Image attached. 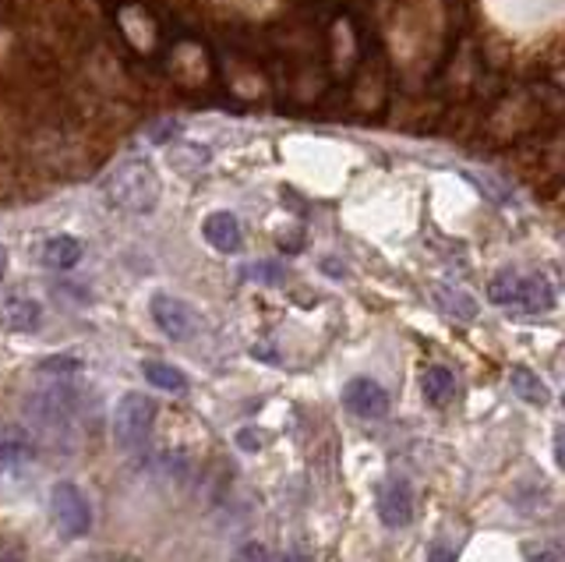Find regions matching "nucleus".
I'll return each mask as SVG.
<instances>
[{
    "label": "nucleus",
    "instance_id": "obj_1",
    "mask_svg": "<svg viewBox=\"0 0 565 562\" xmlns=\"http://www.w3.org/2000/svg\"><path fill=\"white\" fill-rule=\"evenodd\" d=\"M103 195L121 213H135V216L153 213L163 195L159 170L153 167V159L145 156H124L103 177Z\"/></svg>",
    "mask_w": 565,
    "mask_h": 562
},
{
    "label": "nucleus",
    "instance_id": "obj_2",
    "mask_svg": "<svg viewBox=\"0 0 565 562\" xmlns=\"http://www.w3.org/2000/svg\"><path fill=\"white\" fill-rule=\"evenodd\" d=\"M488 301L502 308H519L527 315H541L555 304V287L544 273L505 270L488 284Z\"/></svg>",
    "mask_w": 565,
    "mask_h": 562
},
{
    "label": "nucleus",
    "instance_id": "obj_3",
    "mask_svg": "<svg viewBox=\"0 0 565 562\" xmlns=\"http://www.w3.org/2000/svg\"><path fill=\"white\" fill-rule=\"evenodd\" d=\"M156 425V400L145 393H124L113 410V439L124 453L142 450Z\"/></svg>",
    "mask_w": 565,
    "mask_h": 562
},
{
    "label": "nucleus",
    "instance_id": "obj_4",
    "mask_svg": "<svg viewBox=\"0 0 565 562\" xmlns=\"http://www.w3.org/2000/svg\"><path fill=\"white\" fill-rule=\"evenodd\" d=\"M25 414L36 428H43V432H68L74 425V414H79V396H74V390H68V386L43 390V393L28 396Z\"/></svg>",
    "mask_w": 565,
    "mask_h": 562
},
{
    "label": "nucleus",
    "instance_id": "obj_5",
    "mask_svg": "<svg viewBox=\"0 0 565 562\" xmlns=\"http://www.w3.org/2000/svg\"><path fill=\"white\" fill-rule=\"evenodd\" d=\"M50 510H53V524L61 527L68 538H85L88 527H93V506H88V495L74 481L53 485Z\"/></svg>",
    "mask_w": 565,
    "mask_h": 562
},
{
    "label": "nucleus",
    "instance_id": "obj_6",
    "mask_svg": "<svg viewBox=\"0 0 565 562\" xmlns=\"http://www.w3.org/2000/svg\"><path fill=\"white\" fill-rule=\"evenodd\" d=\"M148 308H153V322L163 330V336L177 339V344H184V339L199 333V315L191 312L188 301L170 298V294H153Z\"/></svg>",
    "mask_w": 565,
    "mask_h": 562
},
{
    "label": "nucleus",
    "instance_id": "obj_7",
    "mask_svg": "<svg viewBox=\"0 0 565 562\" xmlns=\"http://www.w3.org/2000/svg\"><path fill=\"white\" fill-rule=\"evenodd\" d=\"M43 322V304L25 290H4L0 294V325L11 333H33Z\"/></svg>",
    "mask_w": 565,
    "mask_h": 562
},
{
    "label": "nucleus",
    "instance_id": "obj_8",
    "mask_svg": "<svg viewBox=\"0 0 565 562\" xmlns=\"http://www.w3.org/2000/svg\"><path fill=\"white\" fill-rule=\"evenodd\" d=\"M344 404L357 418H385L389 410V393L375 379H350L344 390Z\"/></svg>",
    "mask_w": 565,
    "mask_h": 562
},
{
    "label": "nucleus",
    "instance_id": "obj_9",
    "mask_svg": "<svg viewBox=\"0 0 565 562\" xmlns=\"http://www.w3.org/2000/svg\"><path fill=\"white\" fill-rule=\"evenodd\" d=\"M378 516L385 527H407L413 521V492L407 481H385L378 492Z\"/></svg>",
    "mask_w": 565,
    "mask_h": 562
},
{
    "label": "nucleus",
    "instance_id": "obj_10",
    "mask_svg": "<svg viewBox=\"0 0 565 562\" xmlns=\"http://www.w3.org/2000/svg\"><path fill=\"white\" fill-rule=\"evenodd\" d=\"M202 238L209 241L219 255H233V251H241V244H244L241 219H237L233 213H227V210L209 213L202 219Z\"/></svg>",
    "mask_w": 565,
    "mask_h": 562
},
{
    "label": "nucleus",
    "instance_id": "obj_11",
    "mask_svg": "<svg viewBox=\"0 0 565 562\" xmlns=\"http://www.w3.org/2000/svg\"><path fill=\"white\" fill-rule=\"evenodd\" d=\"M82 255H85V244L74 238V234H53V238L43 244V265H47V270H57V273H68V270H74V265L82 262Z\"/></svg>",
    "mask_w": 565,
    "mask_h": 562
},
{
    "label": "nucleus",
    "instance_id": "obj_12",
    "mask_svg": "<svg viewBox=\"0 0 565 562\" xmlns=\"http://www.w3.org/2000/svg\"><path fill=\"white\" fill-rule=\"evenodd\" d=\"M421 393L431 407H449L456 400V375L445 364H428L421 375Z\"/></svg>",
    "mask_w": 565,
    "mask_h": 562
},
{
    "label": "nucleus",
    "instance_id": "obj_13",
    "mask_svg": "<svg viewBox=\"0 0 565 562\" xmlns=\"http://www.w3.org/2000/svg\"><path fill=\"white\" fill-rule=\"evenodd\" d=\"M435 304L445 315H453L456 322H473L478 319V301L459 287H435Z\"/></svg>",
    "mask_w": 565,
    "mask_h": 562
},
{
    "label": "nucleus",
    "instance_id": "obj_14",
    "mask_svg": "<svg viewBox=\"0 0 565 562\" xmlns=\"http://www.w3.org/2000/svg\"><path fill=\"white\" fill-rule=\"evenodd\" d=\"M142 375L148 379V386H156V390H167V393H184L188 390V375L181 372V368L167 364V361H145Z\"/></svg>",
    "mask_w": 565,
    "mask_h": 562
},
{
    "label": "nucleus",
    "instance_id": "obj_15",
    "mask_svg": "<svg viewBox=\"0 0 565 562\" xmlns=\"http://www.w3.org/2000/svg\"><path fill=\"white\" fill-rule=\"evenodd\" d=\"M513 390L519 400H527L533 407H544L548 404V386L538 379L533 368H513Z\"/></svg>",
    "mask_w": 565,
    "mask_h": 562
},
{
    "label": "nucleus",
    "instance_id": "obj_16",
    "mask_svg": "<svg viewBox=\"0 0 565 562\" xmlns=\"http://www.w3.org/2000/svg\"><path fill=\"white\" fill-rule=\"evenodd\" d=\"M170 167L181 174H199L202 167H209V150L191 145V142H177L170 150Z\"/></svg>",
    "mask_w": 565,
    "mask_h": 562
},
{
    "label": "nucleus",
    "instance_id": "obj_17",
    "mask_svg": "<svg viewBox=\"0 0 565 562\" xmlns=\"http://www.w3.org/2000/svg\"><path fill=\"white\" fill-rule=\"evenodd\" d=\"M524 555H527V562H565V552L555 549V545H544V541H530Z\"/></svg>",
    "mask_w": 565,
    "mask_h": 562
},
{
    "label": "nucleus",
    "instance_id": "obj_18",
    "mask_svg": "<svg viewBox=\"0 0 565 562\" xmlns=\"http://www.w3.org/2000/svg\"><path fill=\"white\" fill-rule=\"evenodd\" d=\"M39 368L43 372H79L82 361L79 358H50V361H43Z\"/></svg>",
    "mask_w": 565,
    "mask_h": 562
},
{
    "label": "nucleus",
    "instance_id": "obj_19",
    "mask_svg": "<svg viewBox=\"0 0 565 562\" xmlns=\"http://www.w3.org/2000/svg\"><path fill=\"white\" fill-rule=\"evenodd\" d=\"M248 273H255L259 279H265V284H279V265H269V262H265V265H251V270Z\"/></svg>",
    "mask_w": 565,
    "mask_h": 562
},
{
    "label": "nucleus",
    "instance_id": "obj_20",
    "mask_svg": "<svg viewBox=\"0 0 565 562\" xmlns=\"http://www.w3.org/2000/svg\"><path fill=\"white\" fill-rule=\"evenodd\" d=\"M237 442H241V450H248V453L262 450V435L251 432V428H244V432H237Z\"/></svg>",
    "mask_w": 565,
    "mask_h": 562
},
{
    "label": "nucleus",
    "instance_id": "obj_21",
    "mask_svg": "<svg viewBox=\"0 0 565 562\" xmlns=\"http://www.w3.org/2000/svg\"><path fill=\"white\" fill-rule=\"evenodd\" d=\"M552 446H555V461H558V467L565 470V428H555Z\"/></svg>",
    "mask_w": 565,
    "mask_h": 562
},
{
    "label": "nucleus",
    "instance_id": "obj_22",
    "mask_svg": "<svg viewBox=\"0 0 565 562\" xmlns=\"http://www.w3.org/2000/svg\"><path fill=\"white\" fill-rule=\"evenodd\" d=\"M431 562H453V552H435L431 555Z\"/></svg>",
    "mask_w": 565,
    "mask_h": 562
},
{
    "label": "nucleus",
    "instance_id": "obj_23",
    "mask_svg": "<svg viewBox=\"0 0 565 562\" xmlns=\"http://www.w3.org/2000/svg\"><path fill=\"white\" fill-rule=\"evenodd\" d=\"M4 270H8V251H4V244H0V276H4Z\"/></svg>",
    "mask_w": 565,
    "mask_h": 562
},
{
    "label": "nucleus",
    "instance_id": "obj_24",
    "mask_svg": "<svg viewBox=\"0 0 565 562\" xmlns=\"http://www.w3.org/2000/svg\"><path fill=\"white\" fill-rule=\"evenodd\" d=\"M562 404H565V396H562Z\"/></svg>",
    "mask_w": 565,
    "mask_h": 562
}]
</instances>
